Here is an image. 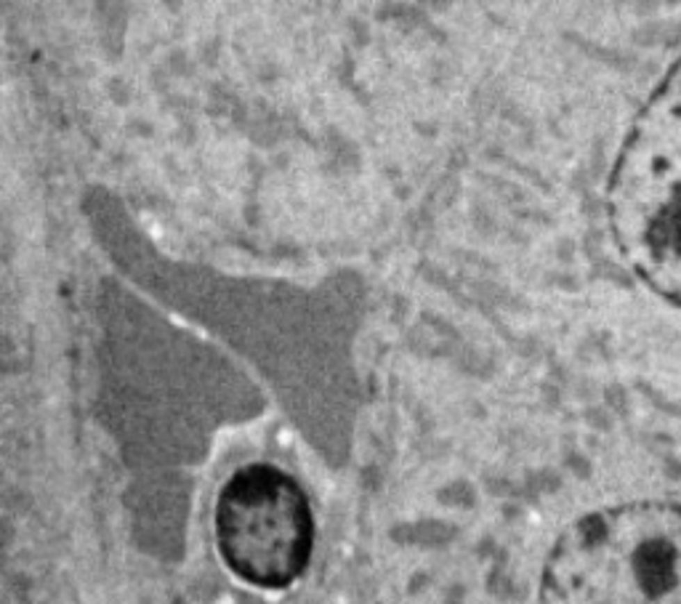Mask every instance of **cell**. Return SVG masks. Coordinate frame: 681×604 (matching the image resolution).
<instances>
[{
    "mask_svg": "<svg viewBox=\"0 0 681 604\" xmlns=\"http://www.w3.org/2000/svg\"><path fill=\"white\" fill-rule=\"evenodd\" d=\"M540 604H681V506L639 500L580 516L545 559Z\"/></svg>",
    "mask_w": 681,
    "mask_h": 604,
    "instance_id": "1",
    "label": "cell"
},
{
    "mask_svg": "<svg viewBox=\"0 0 681 604\" xmlns=\"http://www.w3.org/2000/svg\"><path fill=\"white\" fill-rule=\"evenodd\" d=\"M607 205L623 261L655 296L681 309V59L623 138Z\"/></svg>",
    "mask_w": 681,
    "mask_h": 604,
    "instance_id": "2",
    "label": "cell"
},
{
    "mask_svg": "<svg viewBox=\"0 0 681 604\" xmlns=\"http://www.w3.org/2000/svg\"><path fill=\"white\" fill-rule=\"evenodd\" d=\"M213 530L224 564L266 591L293 586L314 548V516L301 484L269 463L237 468L224 482Z\"/></svg>",
    "mask_w": 681,
    "mask_h": 604,
    "instance_id": "3",
    "label": "cell"
}]
</instances>
